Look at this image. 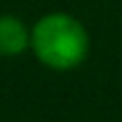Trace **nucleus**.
I'll use <instances>...</instances> for the list:
<instances>
[{
    "label": "nucleus",
    "mask_w": 122,
    "mask_h": 122,
    "mask_svg": "<svg viewBox=\"0 0 122 122\" xmlns=\"http://www.w3.org/2000/svg\"><path fill=\"white\" fill-rule=\"evenodd\" d=\"M34 57L50 72H72L86 62L91 53V36L81 19L70 12H46L31 24Z\"/></svg>",
    "instance_id": "f257e3e1"
},
{
    "label": "nucleus",
    "mask_w": 122,
    "mask_h": 122,
    "mask_svg": "<svg viewBox=\"0 0 122 122\" xmlns=\"http://www.w3.org/2000/svg\"><path fill=\"white\" fill-rule=\"evenodd\" d=\"M31 48V26L17 15H0V57H19Z\"/></svg>",
    "instance_id": "f03ea898"
}]
</instances>
